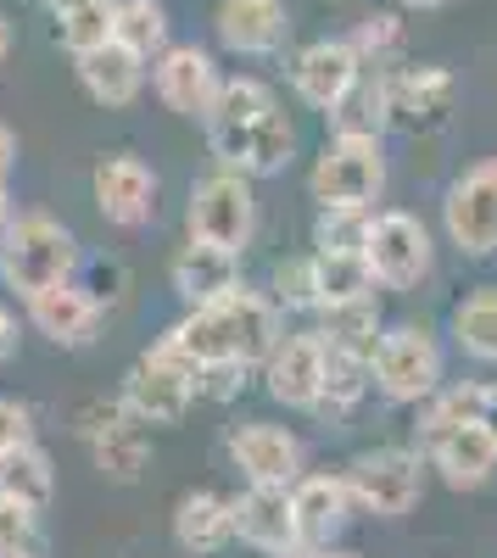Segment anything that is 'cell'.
Instances as JSON below:
<instances>
[{
	"label": "cell",
	"mask_w": 497,
	"mask_h": 558,
	"mask_svg": "<svg viewBox=\"0 0 497 558\" xmlns=\"http://www.w3.org/2000/svg\"><path fill=\"white\" fill-rule=\"evenodd\" d=\"M336 134H386L391 129V73L386 68H364L357 84L341 96V107L330 112Z\"/></svg>",
	"instance_id": "484cf974"
},
{
	"label": "cell",
	"mask_w": 497,
	"mask_h": 558,
	"mask_svg": "<svg viewBox=\"0 0 497 558\" xmlns=\"http://www.w3.org/2000/svg\"><path fill=\"white\" fill-rule=\"evenodd\" d=\"M441 235L459 257H497V157L470 162L441 196Z\"/></svg>",
	"instance_id": "9c48e42d"
},
{
	"label": "cell",
	"mask_w": 497,
	"mask_h": 558,
	"mask_svg": "<svg viewBox=\"0 0 497 558\" xmlns=\"http://www.w3.org/2000/svg\"><path fill=\"white\" fill-rule=\"evenodd\" d=\"M307 196L325 207H364L386 196V146L375 134H330L307 168Z\"/></svg>",
	"instance_id": "5b68a950"
},
{
	"label": "cell",
	"mask_w": 497,
	"mask_h": 558,
	"mask_svg": "<svg viewBox=\"0 0 497 558\" xmlns=\"http://www.w3.org/2000/svg\"><path fill=\"white\" fill-rule=\"evenodd\" d=\"M28 441H34V408L17 397H0V458L28 447Z\"/></svg>",
	"instance_id": "f35d334b"
},
{
	"label": "cell",
	"mask_w": 497,
	"mask_h": 558,
	"mask_svg": "<svg viewBox=\"0 0 497 558\" xmlns=\"http://www.w3.org/2000/svg\"><path fill=\"white\" fill-rule=\"evenodd\" d=\"M12 352H17V313L0 302V363H7Z\"/></svg>",
	"instance_id": "b9f144b4"
},
{
	"label": "cell",
	"mask_w": 497,
	"mask_h": 558,
	"mask_svg": "<svg viewBox=\"0 0 497 558\" xmlns=\"http://www.w3.org/2000/svg\"><path fill=\"white\" fill-rule=\"evenodd\" d=\"M12 45H17V34H12V17H7V12H0V62H7V57H12Z\"/></svg>",
	"instance_id": "ee69618b"
},
{
	"label": "cell",
	"mask_w": 497,
	"mask_h": 558,
	"mask_svg": "<svg viewBox=\"0 0 497 558\" xmlns=\"http://www.w3.org/2000/svg\"><path fill=\"white\" fill-rule=\"evenodd\" d=\"M475 425L486 430V441L497 447V386H486V397H481V413H475Z\"/></svg>",
	"instance_id": "7bdbcfd3"
},
{
	"label": "cell",
	"mask_w": 497,
	"mask_h": 558,
	"mask_svg": "<svg viewBox=\"0 0 497 558\" xmlns=\"http://www.w3.org/2000/svg\"><path fill=\"white\" fill-rule=\"evenodd\" d=\"M112 45L134 51L141 62H157L168 51V7H162V0H118Z\"/></svg>",
	"instance_id": "4dcf8cb0"
},
{
	"label": "cell",
	"mask_w": 497,
	"mask_h": 558,
	"mask_svg": "<svg viewBox=\"0 0 497 558\" xmlns=\"http://www.w3.org/2000/svg\"><path fill=\"white\" fill-rule=\"evenodd\" d=\"M307 558H352V553H336V547H325V553H307Z\"/></svg>",
	"instance_id": "c3c4849f"
},
{
	"label": "cell",
	"mask_w": 497,
	"mask_h": 558,
	"mask_svg": "<svg viewBox=\"0 0 497 558\" xmlns=\"http://www.w3.org/2000/svg\"><path fill=\"white\" fill-rule=\"evenodd\" d=\"M7 223H12V202H7V191H0V235H7Z\"/></svg>",
	"instance_id": "bcb514c9"
},
{
	"label": "cell",
	"mask_w": 497,
	"mask_h": 558,
	"mask_svg": "<svg viewBox=\"0 0 497 558\" xmlns=\"http://www.w3.org/2000/svg\"><path fill=\"white\" fill-rule=\"evenodd\" d=\"M268 302L280 313H319V257H280L268 268Z\"/></svg>",
	"instance_id": "1f68e13d"
},
{
	"label": "cell",
	"mask_w": 497,
	"mask_h": 558,
	"mask_svg": "<svg viewBox=\"0 0 497 558\" xmlns=\"http://www.w3.org/2000/svg\"><path fill=\"white\" fill-rule=\"evenodd\" d=\"M263 391L275 397L280 408H296V413H313L319 402V386H325V341L319 330H291L275 341L263 363Z\"/></svg>",
	"instance_id": "9a60e30c"
},
{
	"label": "cell",
	"mask_w": 497,
	"mask_h": 558,
	"mask_svg": "<svg viewBox=\"0 0 497 558\" xmlns=\"http://www.w3.org/2000/svg\"><path fill=\"white\" fill-rule=\"evenodd\" d=\"M235 502V542H246L263 558H296V514H291V486H246Z\"/></svg>",
	"instance_id": "ac0fdd59"
},
{
	"label": "cell",
	"mask_w": 497,
	"mask_h": 558,
	"mask_svg": "<svg viewBox=\"0 0 497 558\" xmlns=\"http://www.w3.org/2000/svg\"><path fill=\"white\" fill-rule=\"evenodd\" d=\"M291 514H296L302 553H325V547H336V536H341V531L352 525V514H357L347 475L307 470V475L291 486Z\"/></svg>",
	"instance_id": "2e32d148"
},
{
	"label": "cell",
	"mask_w": 497,
	"mask_h": 558,
	"mask_svg": "<svg viewBox=\"0 0 497 558\" xmlns=\"http://www.w3.org/2000/svg\"><path fill=\"white\" fill-rule=\"evenodd\" d=\"M218 45L235 57H275L286 34H291V12L286 0H218L213 12Z\"/></svg>",
	"instance_id": "ffe728a7"
},
{
	"label": "cell",
	"mask_w": 497,
	"mask_h": 558,
	"mask_svg": "<svg viewBox=\"0 0 497 558\" xmlns=\"http://www.w3.org/2000/svg\"><path fill=\"white\" fill-rule=\"evenodd\" d=\"M369 223H375V213H364V207H325L319 218H313V257L364 252Z\"/></svg>",
	"instance_id": "836d02e7"
},
{
	"label": "cell",
	"mask_w": 497,
	"mask_h": 558,
	"mask_svg": "<svg viewBox=\"0 0 497 558\" xmlns=\"http://www.w3.org/2000/svg\"><path fill=\"white\" fill-rule=\"evenodd\" d=\"M146 78H151V96L173 118H207L218 84H223L213 51H202V45H168V51L146 68Z\"/></svg>",
	"instance_id": "4fadbf2b"
},
{
	"label": "cell",
	"mask_w": 497,
	"mask_h": 558,
	"mask_svg": "<svg viewBox=\"0 0 497 558\" xmlns=\"http://www.w3.org/2000/svg\"><path fill=\"white\" fill-rule=\"evenodd\" d=\"M173 542L179 553H196V558H213L235 542V502L213 492V486H196L173 502Z\"/></svg>",
	"instance_id": "603a6c76"
},
{
	"label": "cell",
	"mask_w": 497,
	"mask_h": 558,
	"mask_svg": "<svg viewBox=\"0 0 497 558\" xmlns=\"http://www.w3.org/2000/svg\"><path fill=\"white\" fill-rule=\"evenodd\" d=\"M28 307V324L51 341V347H89L101 330V302L89 286H78V279H68V286H51L23 302Z\"/></svg>",
	"instance_id": "d6986e66"
},
{
	"label": "cell",
	"mask_w": 497,
	"mask_h": 558,
	"mask_svg": "<svg viewBox=\"0 0 497 558\" xmlns=\"http://www.w3.org/2000/svg\"><path fill=\"white\" fill-rule=\"evenodd\" d=\"M112 17H118V0H84V7L62 12L57 17V39L68 57H89L101 51V45H112Z\"/></svg>",
	"instance_id": "d6a6232c"
},
{
	"label": "cell",
	"mask_w": 497,
	"mask_h": 558,
	"mask_svg": "<svg viewBox=\"0 0 497 558\" xmlns=\"http://www.w3.org/2000/svg\"><path fill=\"white\" fill-rule=\"evenodd\" d=\"M357 73H364V57L352 51V39H313L291 62V89H296L302 107L330 118L341 107V96L357 84Z\"/></svg>",
	"instance_id": "e0dca14e"
},
{
	"label": "cell",
	"mask_w": 497,
	"mask_h": 558,
	"mask_svg": "<svg viewBox=\"0 0 497 558\" xmlns=\"http://www.w3.org/2000/svg\"><path fill=\"white\" fill-rule=\"evenodd\" d=\"M223 447L246 486H296L307 475V441L275 418H241Z\"/></svg>",
	"instance_id": "8fae6325"
},
{
	"label": "cell",
	"mask_w": 497,
	"mask_h": 558,
	"mask_svg": "<svg viewBox=\"0 0 497 558\" xmlns=\"http://www.w3.org/2000/svg\"><path fill=\"white\" fill-rule=\"evenodd\" d=\"M369 386L391 408H420L447 386V352L425 324H386L369 352Z\"/></svg>",
	"instance_id": "3957f363"
},
{
	"label": "cell",
	"mask_w": 497,
	"mask_h": 558,
	"mask_svg": "<svg viewBox=\"0 0 497 558\" xmlns=\"http://www.w3.org/2000/svg\"><path fill=\"white\" fill-rule=\"evenodd\" d=\"M12 173H17V134L0 123V191L12 184Z\"/></svg>",
	"instance_id": "60d3db41"
},
{
	"label": "cell",
	"mask_w": 497,
	"mask_h": 558,
	"mask_svg": "<svg viewBox=\"0 0 497 558\" xmlns=\"http://www.w3.org/2000/svg\"><path fill=\"white\" fill-rule=\"evenodd\" d=\"M425 463L441 475V486H453V492H481L497 481V447L486 441L481 425H459V430H441L431 436L425 447Z\"/></svg>",
	"instance_id": "44dd1931"
},
{
	"label": "cell",
	"mask_w": 497,
	"mask_h": 558,
	"mask_svg": "<svg viewBox=\"0 0 497 558\" xmlns=\"http://www.w3.org/2000/svg\"><path fill=\"white\" fill-rule=\"evenodd\" d=\"M78 441L89 447V463L112 481V486H134L151 463V441H146V425L134 418L118 397H96L78 408Z\"/></svg>",
	"instance_id": "30bf717a"
},
{
	"label": "cell",
	"mask_w": 497,
	"mask_h": 558,
	"mask_svg": "<svg viewBox=\"0 0 497 558\" xmlns=\"http://www.w3.org/2000/svg\"><path fill=\"white\" fill-rule=\"evenodd\" d=\"M296 558H307V553H296Z\"/></svg>",
	"instance_id": "681fc988"
},
{
	"label": "cell",
	"mask_w": 497,
	"mask_h": 558,
	"mask_svg": "<svg viewBox=\"0 0 497 558\" xmlns=\"http://www.w3.org/2000/svg\"><path fill=\"white\" fill-rule=\"evenodd\" d=\"M45 7H51V12L62 17V12H73V7H84V0H45Z\"/></svg>",
	"instance_id": "7dc6e473"
},
{
	"label": "cell",
	"mask_w": 497,
	"mask_h": 558,
	"mask_svg": "<svg viewBox=\"0 0 497 558\" xmlns=\"http://www.w3.org/2000/svg\"><path fill=\"white\" fill-rule=\"evenodd\" d=\"M453 73L447 68H409V73H391V123H436L453 107Z\"/></svg>",
	"instance_id": "d4e9b609"
},
{
	"label": "cell",
	"mask_w": 497,
	"mask_h": 558,
	"mask_svg": "<svg viewBox=\"0 0 497 558\" xmlns=\"http://www.w3.org/2000/svg\"><path fill=\"white\" fill-rule=\"evenodd\" d=\"M73 73L84 84V96L96 101V107H134L141 101V89H146V62L123 51V45H101V51H89V57H73Z\"/></svg>",
	"instance_id": "cb8c5ba5"
},
{
	"label": "cell",
	"mask_w": 497,
	"mask_h": 558,
	"mask_svg": "<svg viewBox=\"0 0 497 558\" xmlns=\"http://www.w3.org/2000/svg\"><path fill=\"white\" fill-rule=\"evenodd\" d=\"M409 12H436V7H447V0H402Z\"/></svg>",
	"instance_id": "f6af8a7d"
},
{
	"label": "cell",
	"mask_w": 497,
	"mask_h": 558,
	"mask_svg": "<svg viewBox=\"0 0 497 558\" xmlns=\"http://www.w3.org/2000/svg\"><path fill=\"white\" fill-rule=\"evenodd\" d=\"M364 263L375 274L380 291H420L436 274V235L420 213H375L369 241H364Z\"/></svg>",
	"instance_id": "52a82bcc"
},
{
	"label": "cell",
	"mask_w": 497,
	"mask_h": 558,
	"mask_svg": "<svg viewBox=\"0 0 497 558\" xmlns=\"http://www.w3.org/2000/svg\"><path fill=\"white\" fill-rule=\"evenodd\" d=\"M185 235L218 252L246 257V246L257 241V179L235 173V168H213L191 184L185 202Z\"/></svg>",
	"instance_id": "277c9868"
},
{
	"label": "cell",
	"mask_w": 497,
	"mask_h": 558,
	"mask_svg": "<svg viewBox=\"0 0 497 558\" xmlns=\"http://www.w3.org/2000/svg\"><path fill=\"white\" fill-rule=\"evenodd\" d=\"M0 497H17V502L39 508V514L51 508V497H57V463H51V452H45L39 441H28V447L0 458Z\"/></svg>",
	"instance_id": "83f0119b"
},
{
	"label": "cell",
	"mask_w": 497,
	"mask_h": 558,
	"mask_svg": "<svg viewBox=\"0 0 497 558\" xmlns=\"http://www.w3.org/2000/svg\"><path fill=\"white\" fill-rule=\"evenodd\" d=\"M375 386H369V357L357 352H341V347H325V386H319V402L313 413L325 418V425H341V418L364 402Z\"/></svg>",
	"instance_id": "4316f807"
},
{
	"label": "cell",
	"mask_w": 497,
	"mask_h": 558,
	"mask_svg": "<svg viewBox=\"0 0 497 558\" xmlns=\"http://www.w3.org/2000/svg\"><path fill=\"white\" fill-rule=\"evenodd\" d=\"M397 45H402V17L397 12H369L352 34V51L364 57V68H380L386 57H397Z\"/></svg>",
	"instance_id": "74e56055"
},
{
	"label": "cell",
	"mask_w": 497,
	"mask_h": 558,
	"mask_svg": "<svg viewBox=\"0 0 497 558\" xmlns=\"http://www.w3.org/2000/svg\"><path fill=\"white\" fill-rule=\"evenodd\" d=\"M78 235L57 218V213H12L7 235H0V286L12 296H39L51 286L78 279Z\"/></svg>",
	"instance_id": "7a4b0ae2"
},
{
	"label": "cell",
	"mask_w": 497,
	"mask_h": 558,
	"mask_svg": "<svg viewBox=\"0 0 497 558\" xmlns=\"http://www.w3.org/2000/svg\"><path fill=\"white\" fill-rule=\"evenodd\" d=\"M280 307L268 302L263 291H230L218 302H202V307H185L168 330H162V347L173 357H185L191 368H218V363H246L257 368L280 341Z\"/></svg>",
	"instance_id": "6da1fadb"
},
{
	"label": "cell",
	"mask_w": 497,
	"mask_h": 558,
	"mask_svg": "<svg viewBox=\"0 0 497 558\" xmlns=\"http://www.w3.org/2000/svg\"><path fill=\"white\" fill-rule=\"evenodd\" d=\"M168 286L185 307H202V302H218L241 291V257L235 252H218V246H202V241H185L168 263Z\"/></svg>",
	"instance_id": "7402d4cb"
},
{
	"label": "cell",
	"mask_w": 497,
	"mask_h": 558,
	"mask_svg": "<svg viewBox=\"0 0 497 558\" xmlns=\"http://www.w3.org/2000/svg\"><path fill=\"white\" fill-rule=\"evenodd\" d=\"M357 296H375V274L364 263V252L347 257H319V307H341Z\"/></svg>",
	"instance_id": "d590c367"
},
{
	"label": "cell",
	"mask_w": 497,
	"mask_h": 558,
	"mask_svg": "<svg viewBox=\"0 0 497 558\" xmlns=\"http://www.w3.org/2000/svg\"><path fill=\"white\" fill-rule=\"evenodd\" d=\"M425 475H431V463L420 447H369L347 463V486H352L357 514H375V520L414 514L425 497Z\"/></svg>",
	"instance_id": "8992f818"
},
{
	"label": "cell",
	"mask_w": 497,
	"mask_h": 558,
	"mask_svg": "<svg viewBox=\"0 0 497 558\" xmlns=\"http://www.w3.org/2000/svg\"><path fill=\"white\" fill-rule=\"evenodd\" d=\"M481 397H486V386H441L431 402H420V441H431L441 430H459V425H475Z\"/></svg>",
	"instance_id": "e575fe53"
},
{
	"label": "cell",
	"mask_w": 497,
	"mask_h": 558,
	"mask_svg": "<svg viewBox=\"0 0 497 558\" xmlns=\"http://www.w3.org/2000/svg\"><path fill=\"white\" fill-rule=\"evenodd\" d=\"M157 173L134 157V151H112L96 162L89 173V196H96V213L112 223V229H141L157 218Z\"/></svg>",
	"instance_id": "7c38bea8"
},
{
	"label": "cell",
	"mask_w": 497,
	"mask_h": 558,
	"mask_svg": "<svg viewBox=\"0 0 497 558\" xmlns=\"http://www.w3.org/2000/svg\"><path fill=\"white\" fill-rule=\"evenodd\" d=\"M380 330H386V324H380V302L375 296H357V302H341V307H319V341L325 347L369 357Z\"/></svg>",
	"instance_id": "f546056e"
},
{
	"label": "cell",
	"mask_w": 497,
	"mask_h": 558,
	"mask_svg": "<svg viewBox=\"0 0 497 558\" xmlns=\"http://www.w3.org/2000/svg\"><path fill=\"white\" fill-rule=\"evenodd\" d=\"M207 151L218 157V168H235L246 179H275L296 157V123H291V112L275 107V112H263L257 123H246L235 134L207 140Z\"/></svg>",
	"instance_id": "5bb4252c"
},
{
	"label": "cell",
	"mask_w": 497,
	"mask_h": 558,
	"mask_svg": "<svg viewBox=\"0 0 497 558\" xmlns=\"http://www.w3.org/2000/svg\"><path fill=\"white\" fill-rule=\"evenodd\" d=\"M447 336L475 363H497V286L470 291L453 313H447Z\"/></svg>",
	"instance_id": "f1b7e54d"
},
{
	"label": "cell",
	"mask_w": 497,
	"mask_h": 558,
	"mask_svg": "<svg viewBox=\"0 0 497 558\" xmlns=\"http://www.w3.org/2000/svg\"><path fill=\"white\" fill-rule=\"evenodd\" d=\"M0 558H45V514L17 497H0Z\"/></svg>",
	"instance_id": "8d00e7d4"
},
{
	"label": "cell",
	"mask_w": 497,
	"mask_h": 558,
	"mask_svg": "<svg viewBox=\"0 0 497 558\" xmlns=\"http://www.w3.org/2000/svg\"><path fill=\"white\" fill-rule=\"evenodd\" d=\"M196 397H202L196 368H191L185 357H173L162 341L129 363L123 391H118V402L141 418V425H179V418L191 413Z\"/></svg>",
	"instance_id": "ba28073f"
},
{
	"label": "cell",
	"mask_w": 497,
	"mask_h": 558,
	"mask_svg": "<svg viewBox=\"0 0 497 558\" xmlns=\"http://www.w3.org/2000/svg\"><path fill=\"white\" fill-rule=\"evenodd\" d=\"M246 375H252L246 363H218V368H196V380H202V397H213V402H230V397H241Z\"/></svg>",
	"instance_id": "ab89813d"
}]
</instances>
